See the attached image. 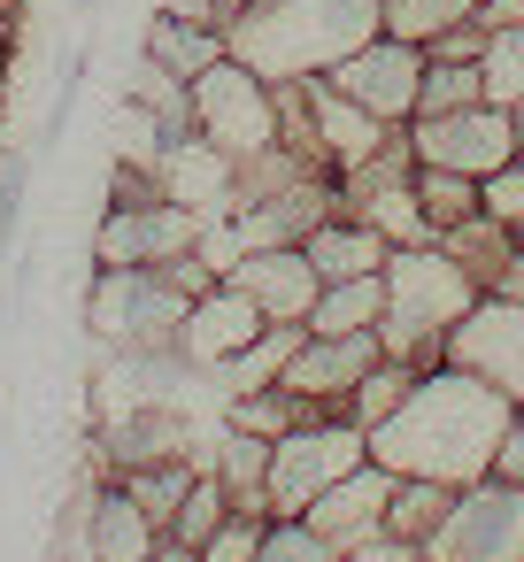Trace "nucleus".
Masks as SVG:
<instances>
[{
	"mask_svg": "<svg viewBox=\"0 0 524 562\" xmlns=\"http://www.w3.org/2000/svg\"><path fill=\"white\" fill-rule=\"evenodd\" d=\"M363 462H370V431L363 424H347V416L293 424L286 439H270V477H263L270 516H309V501L324 485H339L347 470H363Z\"/></svg>",
	"mask_w": 524,
	"mask_h": 562,
	"instance_id": "39448f33",
	"label": "nucleus"
},
{
	"mask_svg": "<svg viewBox=\"0 0 524 562\" xmlns=\"http://www.w3.org/2000/svg\"><path fill=\"white\" fill-rule=\"evenodd\" d=\"M193 132L201 139H216L232 162H247V155H263V147H278V86L270 78H255L247 63H216V70H201L193 86Z\"/></svg>",
	"mask_w": 524,
	"mask_h": 562,
	"instance_id": "423d86ee",
	"label": "nucleus"
},
{
	"mask_svg": "<svg viewBox=\"0 0 524 562\" xmlns=\"http://www.w3.org/2000/svg\"><path fill=\"white\" fill-rule=\"evenodd\" d=\"M478 78H486V101L493 109H516L524 101V24H486Z\"/></svg>",
	"mask_w": 524,
	"mask_h": 562,
	"instance_id": "c756f323",
	"label": "nucleus"
},
{
	"mask_svg": "<svg viewBox=\"0 0 524 562\" xmlns=\"http://www.w3.org/2000/svg\"><path fill=\"white\" fill-rule=\"evenodd\" d=\"M332 209H339V178H301V186H286L270 201H239L224 224H232L239 255H255V247H301Z\"/></svg>",
	"mask_w": 524,
	"mask_h": 562,
	"instance_id": "4468645a",
	"label": "nucleus"
},
{
	"mask_svg": "<svg viewBox=\"0 0 524 562\" xmlns=\"http://www.w3.org/2000/svg\"><path fill=\"white\" fill-rule=\"evenodd\" d=\"M432 63H478L486 55V16H470V24H447L432 47H424Z\"/></svg>",
	"mask_w": 524,
	"mask_h": 562,
	"instance_id": "4c0bfd02",
	"label": "nucleus"
},
{
	"mask_svg": "<svg viewBox=\"0 0 524 562\" xmlns=\"http://www.w3.org/2000/svg\"><path fill=\"white\" fill-rule=\"evenodd\" d=\"M0 155H9V147H0Z\"/></svg>",
	"mask_w": 524,
	"mask_h": 562,
	"instance_id": "49530a36",
	"label": "nucleus"
},
{
	"mask_svg": "<svg viewBox=\"0 0 524 562\" xmlns=\"http://www.w3.org/2000/svg\"><path fill=\"white\" fill-rule=\"evenodd\" d=\"M301 339H309V324H270V331H263V339H255L247 355H232V362L216 370V385H224V393H255V385H278Z\"/></svg>",
	"mask_w": 524,
	"mask_h": 562,
	"instance_id": "bb28decb",
	"label": "nucleus"
},
{
	"mask_svg": "<svg viewBox=\"0 0 524 562\" xmlns=\"http://www.w3.org/2000/svg\"><path fill=\"white\" fill-rule=\"evenodd\" d=\"M478 278L439 247H393L386 255V316H378V347L409 370H439L447 362V331L478 308Z\"/></svg>",
	"mask_w": 524,
	"mask_h": 562,
	"instance_id": "7ed1b4c3",
	"label": "nucleus"
},
{
	"mask_svg": "<svg viewBox=\"0 0 524 562\" xmlns=\"http://www.w3.org/2000/svg\"><path fill=\"white\" fill-rule=\"evenodd\" d=\"M424 70H432V55L416 47V40H393V32H378V40H363L339 70H324L347 101H363L378 124H409L416 116V93H424Z\"/></svg>",
	"mask_w": 524,
	"mask_h": 562,
	"instance_id": "1a4fd4ad",
	"label": "nucleus"
},
{
	"mask_svg": "<svg viewBox=\"0 0 524 562\" xmlns=\"http://www.w3.org/2000/svg\"><path fill=\"white\" fill-rule=\"evenodd\" d=\"M24 155H0V247H16V232H24Z\"/></svg>",
	"mask_w": 524,
	"mask_h": 562,
	"instance_id": "e433bc0d",
	"label": "nucleus"
},
{
	"mask_svg": "<svg viewBox=\"0 0 524 562\" xmlns=\"http://www.w3.org/2000/svg\"><path fill=\"white\" fill-rule=\"evenodd\" d=\"M516 247H524V224H516Z\"/></svg>",
	"mask_w": 524,
	"mask_h": 562,
	"instance_id": "a18cd8bd",
	"label": "nucleus"
},
{
	"mask_svg": "<svg viewBox=\"0 0 524 562\" xmlns=\"http://www.w3.org/2000/svg\"><path fill=\"white\" fill-rule=\"evenodd\" d=\"M455 493H462V485H439V477H393V501H386V531H401V539L432 547V531L447 524Z\"/></svg>",
	"mask_w": 524,
	"mask_h": 562,
	"instance_id": "a878e982",
	"label": "nucleus"
},
{
	"mask_svg": "<svg viewBox=\"0 0 524 562\" xmlns=\"http://www.w3.org/2000/svg\"><path fill=\"white\" fill-rule=\"evenodd\" d=\"M270 331V316H263V301L239 285V278H216L193 308H186V331H178V355L193 362V370H224L232 355H247L255 339Z\"/></svg>",
	"mask_w": 524,
	"mask_h": 562,
	"instance_id": "ddd939ff",
	"label": "nucleus"
},
{
	"mask_svg": "<svg viewBox=\"0 0 524 562\" xmlns=\"http://www.w3.org/2000/svg\"><path fill=\"white\" fill-rule=\"evenodd\" d=\"M447 362L501 385L516 408H524V301L509 293H478V308L447 331Z\"/></svg>",
	"mask_w": 524,
	"mask_h": 562,
	"instance_id": "9b49d317",
	"label": "nucleus"
},
{
	"mask_svg": "<svg viewBox=\"0 0 524 562\" xmlns=\"http://www.w3.org/2000/svg\"><path fill=\"white\" fill-rule=\"evenodd\" d=\"M255 562H339V554H332V547H324V539H316V531H309L301 516H278V524L263 531Z\"/></svg>",
	"mask_w": 524,
	"mask_h": 562,
	"instance_id": "72a5a7b5",
	"label": "nucleus"
},
{
	"mask_svg": "<svg viewBox=\"0 0 524 562\" xmlns=\"http://www.w3.org/2000/svg\"><path fill=\"white\" fill-rule=\"evenodd\" d=\"M416 378H424V370H409V362L378 355V362H370V370L355 378V393L339 401V416H347V424H363V431H378V424H386V416H393V408L409 401V385H416Z\"/></svg>",
	"mask_w": 524,
	"mask_h": 562,
	"instance_id": "cd10ccee",
	"label": "nucleus"
},
{
	"mask_svg": "<svg viewBox=\"0 0 524 562\" xmlns=\"http://www.w3.org/2000/svg\"><path fill=\"white\" fill-rule=\"evenodd\" d=\"M470 101H486L478 63H432V70H424V93H416V116H447V109H470ZM416 116H409V124H416Z\"/></svg>",
	"mask_w": 524,
	"mask_h": 562,
	"instance_id": "473e14b6",
	"label": "nucleus"
},
{
	"mask_svg": "<svg viewBox=\"0 0 524 562\" xmlns=\"http://www.w3.org/2000/svg\"><path fill=\"white\" fill-rule=\"evenodd\" d=\"M509 116H516V155H524V101H516V109H509Z\"/></svg>",
	"mask_w": 524,
	"mask_h": 562,
	"instance_id": "c03bdc74",
	"label": "nucleus"
},
{
	"mask_svg": "<svg viewBox=\"0 0 524 562\" xmlns=\"http://www.w3.org/2000/svg\"><path fill=\"white\" fill-rule=\"evenodd\" d=\"M378 32H386V0H239L224 16V55L270 86H301L339 70Z\"/></svg>",
	"mask_w": 524,
	"mask_h": 562,
	"instance_id": "f03ea898",
	"label": "nucleus"
},
{
	"mask_svg": "<svg viewBox=\"0 0 524 562\" xmlns=\"http://www.w3.org/2000/svg\"><path fill=\"white\" fill-rule=\"evenodd\" d=\"M493 477H509V485H524V408L509 416V439H501V454H493Z\"/></svg>",
	"mask_w": 524,
	"mask_h": 562,
	"instance_id": "ea45409f",
	"label": "nucleus"
},
{
	"mask_svg": "<svg viewBox=\"0 0 524 562\" xmlns=\"http://www.w3.org/2000/svg\"><path fill=\"white\" fill-rule=\"evenodd\" d=\"M378 355H386V347H378V331H347V339L309 331V339L293 347V362H286V378H278V385H293V393H309L316 408H332V416H339V401L355 393V378H363Z\"/></svg>",
	"mask_w": 524,
	"mask_h": 562,
	"instance_id": "dca6fc26",
	"label": "nucleus"
},
{
	"mask_svg": "<svg viewBox=\"0 0 524 562\" xmlns=\"http://www.w3.org/2000/svg\"><path fill=\"white\" fill-rule=\"evenodd\" d=\"M232 9H239V0H232Z\"/></svg>",
	"mask_w": 524,
	"mask_h": 562,
	"instance_id": "de8ad7c7",
	"label": "nucleus"
},
{
	"mask_svg": "<svg viewBox=\"0 0 524 562\" xmlns=\"http://www.w3.org/2000/svg\"><path fill=\"white\" fill-rule=\"evenodd\" d=\"M186 308L193 301L163 270H93L86 285V331L109 355H178Z\"/></svg>",
	"mask_w": 524,
	"mask_h": 562,
	"instance_id": "20e7f679",
	"label": "nucleus"
},
{
	"mask_svg": "<svg viewBox=\"0 0 524 562\" xmlns=\"http://www.w3.org/2000/svg\"><path fill=\"white\" fill-rule=\"evenodd\" d=\"M232 155L216 147V139H201V132H178V139H163V155H155V178H163V201H186L193 216H232Z\"/></svg>",
	"mask_w": 524,
	"mask_h": 562,
	"instance_id": "f3484780",
	"label": "nucleus"
},
{
	"mask_svg": "<svg viewBox=\"0 0 524 562\" xmlns=\"http://www.w3.org/2000/svg\"><path fill=\"white\" fill-rule=\"evenodd\" d=\"M209 216H193L186 201H140V209H109L93 232V270H155L186 247H201Z\"/></svg>",
	"mask_w": 524,
	"mask_h": 562,
	"instance_id": "9d476101",
	"label": "nucleus"
},
{
	"mask_svg": "<svg viewBox=\"0 0 524 562\" xmlns=\"http://www.w3.org/2000/svg\"><path fill=\"white\" fill-rule=\"evenodd\" d=\"M147 562H201V554H193V547H186V539H170V531H163V539H155V554H147Z\"/></svg>",
	"mask_w": 524,
	"mask_h": 562,
	"instance_id": "79ce46f5",
	"label": "nucleus"
},
{
	"mask_svg": "<svg viewBox=\"0 0 524 562\" xmlns=\"http://www.w3.org/2000/svg\"><path fill=\"white\" fill-rule=\"evenodd\" d=\"M424 562H524V485L509 477H470L447 508V524L432 531Z\"/></svg>",
	"mask_w": 524,
	"mask_h": 562,
	"instance_id": "0eeeda50",
	"label": "nucleus"
},
{
	"mask_svg": "<svg viewBox=\"0 0 524 562\" xmlns=\"http://www.w3.org/2000/svg\"><path fill=\"white\" fill-rule=\"evenodd\" d=\"M509 416L516 401L455 362L424 370L409 385V401L370 431V462L393 470V477H439V485H470L493 470L501 439H509Z\"/></svg>",
	"mask_w": 524,
	"mask_h": 562,
	"instance_id": "f257e3e1",
	"label": "nucleus"
},
{
	"mask_svg": "<svg viewBox=\"0 0 524 562\" xmlns=\"http://www.w3.org/2000/svg\"><path fill=\"white\" fill-rule=\"evenodd\" d=\"M339 562H424V547L416 539H401V531H370L363 547H347Z\"/></svg>",
	"mask_w": 524,
	"mask_h": 562,
	"instance_id": "58836bf2",
	"label": "nucleus"
},
{
	"mask_svg": "<svg viewBox=\"0 0 524 562\" xmlns=\"http://www.w3.org/2000/svg\"><path fill=\"white\" fill-rule=\"evenodd\" d=\"M93 454H101L109 477H116V470H140V462H163V454H193V424H186L178 401H147V408L101 424V431H93Z\"/></svg>",
	"mask_w": 524,
	"mask_h": 562,
	"instance_id": "6ab92c4d",
	"label": "nucleus"
},
{
	"mask_svg": "<svg viewBox=\"0 0 524 562\" xmlns=\"http://www.w3.org/2000/svg\"><path fill=\"white\" fill-rule=\"evenodd\" d=\"M470 16H486V0H386V32L416 47H432L447 24H470Z\"/></svg>",
	"mask_w": 524,
	"mask_h": 562,
	"instance_id": "2f4dec72",
	"label": "nucleus"
},
{
	"mask_svg": "<svg viewBox=\"0 0 524 562\" xmlns=\"http://www.w3.org/2000/svg\"><path fill=\"white\" fill-rule=\"evenodd\" d=\"M478 201H486V216H501V224H524V155H516V162H501V170L478 186Z\"/></svg>",
	"mask_w": 524,
	"mask_h": 562,
	"instance_id": "c9c22d12",
	"label": "nucleus"
},
{
	"mask_svg": "<svg viewBox=\"0 0 524 562\" xmlns=\"http://www.w3.org/2000/svg\"><path fill=\"white\" fill-rule=\"evenodd\" d=\"M409 155L486 186L501 162H516V116L493 109V101H470V109H447V116H416L409 124Z\"/></svg>",
	"mask_w": 524,
	"mask_h": 562,
	"instance_id": "6e6552de",
	"label": "nucleus"
},
{
	"mask_svg": "<svg viewBox=\"0 0 524 562\" xmlns=\"http://www.w3.org/2000/svg\"><path fill=\"white\" fill-rule=\"evenodd\" d=\"M386 501H393V470L363 462V470H347L339 485H324L301 524H309L332 554H347V547H363L370 531H386Z\"/></svg>",
	"mask_w": 524,
	"mask_h": 562,
	"instance_id": "2eb2a0df",
	"label": "nucleus"
},
{
	"mask_svg": "<svg viewBox=\"0 0 524 562\" xmlns=\"http://www.w3.org/2000/svg\"><path fill=\"white\" fill-rule=\"evenodd\" d=\"M493 293H509V301H524V247H516V255H509V270H501V278H493Z\"/></svg>",
	"mask_w": 524,
	"mask_h": 562,
	"instance_id": "a19ab883",
	"label": "nucleus"
},
{
	"mask_svg": "<svg viewBox=\"0 0 524 562\" xmlns=\"http://www.w3.org/2000/svg\"><path fill=\"white\" fill-rule=\"evenodd\" d=\"M301 109H309V162L324 170V178H347L355 162H370L386 139H393V124H378L363 101H347L332 78H301Z\"/></svg>",
	"mask_w": 524,
	"mask_h": 562,
	"instance_id": "f8f14e48",
	"label": "nucleus"
},
{
	"mask_svg": "<svg viewBox=\"0 0 524 562\" xmlns=\"http://www.w3.org/2000/svg\"><path fill=\"white\" fill-rule=\"evenodd\" d=\"M416 209H424V224H432V239L439 232H455V224H470L486 201H478V178H462V170H432V162H416Z\"/></svg>",
	"mask_w": 524,
	"mask_h": 562,
	"instance_id": "c85d7f7f",
	"label": "nucleus"
},
{
	"mask_svg": "<svg viewBox=\"0 0 524 562\" xmlns=\"http://www.w3.org/2000/svg\"><path fill=\"white\" fill-rule=\"evenodd\" d=\"M309 416H332V408H316L309 393H293V385H255V393H224V424L232 431H255V439H286L293 424H309Z\"/></svg>",
	"mask_w": 524,
	"mask_h": 562,
	"instance_id": "4be33fe9",
	"label": "nucleus"
},
{
	"mask_svg": "<svg viewBox=\"0 0 524 562\" xmlns=\"http://www.w3.org/2000/svg\"><path fill=\"white\" fill-rule=\"evenodd\" d=\"M263 531H270L263 516H239V508H232V516H224V524H216V531L201 539V562H255Z\"/></svg>",
	"mask_w": 524,
	"mask_h": 562,
	"instance_id": "f704fd0d",
	"label": "nucleus"
},
{
	"mask_svg": "<svg viewBox=\"0 0 524 562\" xmlns=\"http://www.w3.org/2000/svg\"><path fill=\"white\" fill-rule=\"evenodd\" d=\"M439 247H447V255H455V262L493 293V278H501V270H509V255H516V224H501V216H486V209H478L470 224L439 232Z\"/></svg>",
	"mask_w": 524,
	"mask_h": 562,
	"instance_id": "b1692460",
	"label": "nucleus"
},
{
	"mask_svg": "<svg viewBox=\"0 0 524 562\" xmlns=\"http://www.w3.org/2000/svg\"><path fill=\"white\" fill-rule=\"evenodd\" d=\"M193 470H201V454H163V462H140V470H116V485L155 516V531H170V516H178V501H186V485H193Z\"/></svg>",
	"mask_w": 524,
	"mask_h": 562,
	"instance_id": "393cba45",
	"label": "nucleus"
},
{
	"mask_svg": "<svg viewBox=\"0 0 524 562\" xmlns=\"http://www.w3.org/2000/svg\"><path fill=\"white\" fill-rule=\"evenodd\" d=\"M378 316H386V270H378V278H339V285H324L316 308H309V331L347 339V331H378Z\"/></svg>",
	"mask_w": 524,
	"mask_h": 562,
	"instance_id": "5701e85b",
	"label": "nucleus"
},
{
	"mask_svg": "<svg viewBox=\"0 0 524 562\" xmlns=\"http://www.w3.org/2000/svg\"><path fill=\"white\" fill-rule=\"evenodd\" d=\"M232 278L263 301V316H270V324H309V308H316V293H324V278H316L309 247H255V255H239V262H232Z\"/></svg>",
	"mask_w": 524,
	"mask_h": 562,
	"instance_id": "a211bd4d",
	"label": "nucleus"
},
{
	"mask_svg": "<svg viewBox=\"0 0 524 562\" xmlns=\"http://www.w3.org/2000/svg\"><path fill=\"white\" fill-rule=\"evenodd\" d=\"M224 516H232V485L201 462V470H193V485H186V501H178V516H170V539H186V547L201 554V539H209Z\"/></svg>",
	"mask_w": 524,
	"mask_h": 562,
	"instance_id": "7c9ffc66",
	"label": "nucleus"
},
{
	"mask_svg": "<svg viewBox=\"0 0 524 562\" xmlns=\"http://www.w3.org/2000/svg\"><path fill=\"white\" fill-rule=\"evenodd\" d=\"M147 63H163L170 78H201V70H216L224 63V24H193V16H178V9H163L155 24H147Z\"/></svg>",
	"mask_w": 524,
	"mask_h": 562,
	"instance_id": "412c9836",
	"label": "nucleus"
},
{
	"mask_svg": "<svg viewBox=\"0 0 524 562\" xmlns=\"http://www.w3.org/2000/svg\"><path fill=\"white\" fill-rule=\"evenodd\" d=\"M486 24H524V0H486Z\"/></svg>",
	"mask_w": 524,
	"mask_h": 562,
	"instance_id": "37998d69",
	"label": "nucleus"
},
{
	"mask_svg": "<svg viewBox=\"0 0 524 562\" xmlns=\"http://www.w3.org/2000/svg\"><path fill=\"white\" fill-rule=\"evenodd\" d=\"M301 247H309V262H316V278H324V285H339V278H378V270H386V255H393V239H386V232H370V224H363V216H347V209H332Z\"/></svg>",
	"mask_w": 524,
	"mask_h": 562,
	"instance_id": "aec40b11",
	"label": "nucleus"
}]
</instances>
